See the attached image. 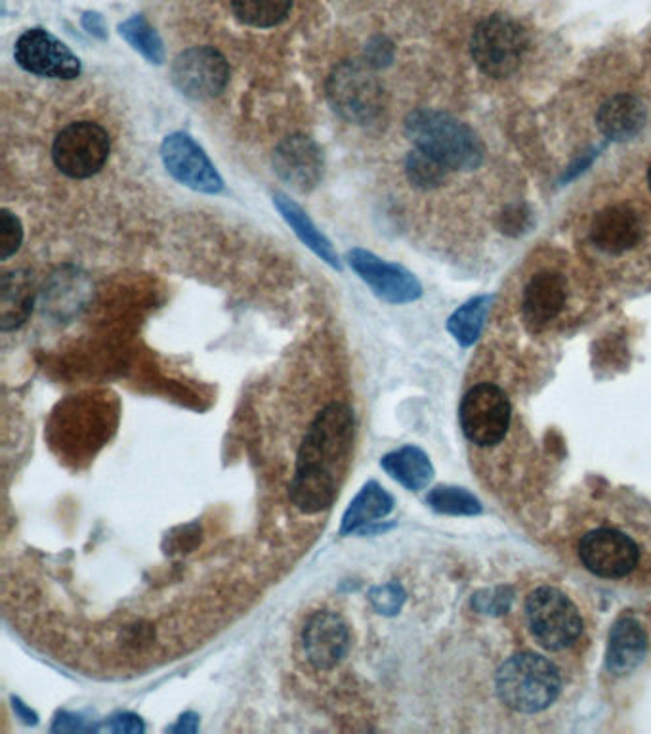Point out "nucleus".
<instances>
[{"label": "nucleus", "instance_id": "obj_10", "mask_svg": "<svg viewBox=\"0 0 651 734\" xmlns=\"http://www.w3.org/2000/svg\"><path fill=\"white\" fill-rule=\"evenodd\" d=\"M174 88L191 100H210L224 92L230 66L222 52L212 46H191L180 52L170 67Z\"/></svg>", "mask_w": 651, "mask_h": 734}, {"label": "nucleus", "instance_id": "obj_21", "mask_svg": "<svg viewBox=\"0 0 651 734\" xmlns=\"http://www.w3.org/2000/svg\"><path fill=\"white\" fill-rule=\"evenodd\" d=\"M35 305V284L30 272L14 270L0 282V329L14 331L30 320Z\"/></svg>", "mask_w": 651, "mask_h": 734}, {"label": "nucleus", "instance_id": "obj_15", "mask_svg": "<svg viewBox=\"0 0 651 734\" xmlns=\"http://www.w3.org/2000/svg\"><path fill=\"white\" fill-rule=\"evenodd\" d=\"M302 648L311 668L331 671L350 650V629L344 620L331 611H318L306 620Z\"/></svg>", "mask_w": 651, "mask_h": 734}, {"label": "nucleus", "instance_id": "obj_31", "mask_svg": "<svg viewBox=\"0 0 651 734\" xmlns=\"http://www.w3.org/2000/svg\"><path fill=\"white\" fill-rule=\"evenodd\" d=\"M51 731L52 733H95L98 727L92 721L85 720L79 713L62 710V712L56 713Z\"/></svg>", "mask_w": 651, "mask_h": 734}, {"label": "nucleus", "instance_id": "obj_34", "mask_svg": "<svg viewBox=\"0 0 651 734\" xmlns=\"http://www.w3.org/2000/svg\"><path fill=\"white\" fill-rule=\"evenodd\" d=\"M391 44L386 41V39H375L373 43L367 46V59H369V66H388L391 62Z\"/></svg>", "mask_w": 651, "mask_h": 734}, {"label": "nucleus", "instance_id": "obj_2", "mask_svg": "<svg viewBox=\"0 0 651 734\" xmlns=\"http://www.w3.org/2000/svg\"><path fill=\"white\" fill-rule=\"evenodd\" d=\"M406 136L449 171H474L484 161L478 136L455 117L435 110H415L406 119Z\"/></svg>", "mask_w": 651, "mask_h": 734}, {"label": "nucleus", "instance_id": "obj_22", "mask_svg": "<svg viewBox=\"0 0 651 734\" xmlns=\"http://www.w3.org/2000/svg\"><path fill=\"white\" fill-rule=\"evenodd\" d=\"M386 474L409 492H420L434 479V467L430 463L424 451L417 446H404L399 450L390 451L380 459Z\"/></svg>", "mask_w": 651, "mask_h": 734}, {"label": "nucleus", "instance_id": "obj_23", "mask_svg": "<svg viewBox=\"0 0 651 734\" xmlns=\"http://www.w3.org/2000/svg\"><path fill=\"white\" fill-rule=\"evenodd\" d=\"M274 205L277 207V211L282 212L285 222L293 228V232L297 233L298 240L305 243L306 248L313 251L329 266H333L334 270H342V264L339 261L336 251H334L333 243L327 240L323 233L319 232L318 226L311 222L308 212L300 205L295 204L285 194H275Z\"/></svg>", "mask_w": 651, "mask_h": 734}, {"label": "nucleus", "instance_id": "obj_35", "mask_svg": "<svg viewBox=\"0 0 651 734\" xmlns=\"http://www.w3.org/2000/svg\"><path fill=\"white\" fill-rule=\"evenodd\" d=\"M508 601H510V596L505 595L503 589H497V591H493V593H482V595L476 596L474 603H476L479 611L492 612V614H495V612L507 611Z\"/></svg>", "mask_w": 651, "mask_h": 734}, {"label": "nucleus", "instance_id": "obj_32", "mask_svg": "<svg viewBox=\"0 0 651 734\" xmlns=\"http://www.w3.org/2000/svg\"><path fill=\"white\" fill-rule=\"evenodd\" d=\"M106 728L111 731V733L117 734H137L144 733L145 725L144 721H142V717L136 715V713L121 712L117 713V715H113V717H111V720L106 723Z\"/></svg>", "mask_w": 651, "mask_h": 734}, {"label": "nucleus", "instance_id": "obj_29", "mask_svg": "<svg viewBox=\"0 0 651 734\" xmlns=\"http://www.w3.org/2000/svg\"><path fill=\"white\" fill-rule=\"evenodd\" d=\"M406 589L398 582L384 583L369 591V603L383 616H396L406 603Z\"/></svg>", "mask_w": 651, "mask_h": 734}, {"label": "nucleus", "instance_id": "obj_36", "mask_svg": "<svg viewBox=\"0 0 651 734\" xmlns=\"http://www.w3.org/2000/svg\"><path fill=\"white\" fill-rule=\"evenodd\" d=\"M168 733L196 734L199 731V715L194 712L181 713L178 721L167 728Z\"/></svg>", "mask_w": 651, "mask_h": 734}, {"label": "nucleus", "instance_id": "obj_39", "mask_svg": "<svg viewBox=\"0 0 651 734\" xmlns=\"http://www.w3.org/2000/svg\"><path fill=\"white\" fill-rule=\"evenodd\" d=\"M526 224V212L523 211H512L505 212L503 215V228L505 232H516V230H521Z\"/></svg>", "mask_w": 651, "mask_h": 734}, {"label": "nucleus", "instance_id": "obj_14", "mask_svg": "<svg viewBox=\"0 0 651 734\" xmlns=\"http://www.w3.org/2000/svg\"><path fill=\"white\" fill-rule=\"evenodd\" d=\"M274 171L283 183L295 191L308 194L318 188L325 171L323 152L316 140L293 134L283 140L274 152Z\"/></svg>", "mask_w": 651, "mask_h": 734}, {"label": "nucleus", "instance_id": "obj_19", "mask_svg": "<svg viewBox=\"0 0 651 734\" xmlns=\"http://www.w3.org/2000/svg\"><path fill=\"white\" fill-rule=\"evenodd\" d=\"M394 497L386 487L380 486L375 480L367 482L357 492L354 500L350 502L344 515H342L341 536L352 534H373L384 528L375 526L394 511Z\"/></svg>", "mask_w": 651, "mask_h": 734}, {"label": "nucleus", "instance_id": "obj_4", "mask_svg": "<svg viewBox=\"0 0 651 734\" xmlns=\"http://www.w3.org/2000/svg\"><path fill=\"white\" fill-rule=\"evenodd\" d=\"M528 632L539 647L550 653L572 650L585 632L577 604L564 591L543 585L529 593L523 604Z\"/></svg>", "mask_w": 651, "mask_h": 734}, {"label": "nucleus", "instance_id": "obj_11", "mask_svg": "<svg viewBox=\"0 0 651 734\" xmlns=\"http://www.w3.org/2000/svg\"><path fill=\"white\" fill-rule=\"evenodd\" d=\"M14 58L27 74L38 77L69 80L80 75V59L66 43L43 28L27 30L18 39Z\"/></svg>", "mask_w": 651, "mask_h": 734}, {"label": "nucleus", "instance_id": "obj_25", "mask_svg": "<svg viewBox=\"0 0 651 734\" xmlns=\"http://www.w3.org/2000/svg\"><path fill=\"white\" fill-rule=\"evenodd\" d=\"M119 33L150 64L161 66L165 62V48H163L159 33L153 30L144 15L136 14L129 18L126 22L119 25Z\"/></svg>", "mask_w": 651, "mask_h": 734}, {"label": "nucleus", "instance_id": "obj_1", "mask_svg": "<svg viewBox=\"0 0 651 734\" xmlns=\"http://www.w3.org/2000/svg\"><path fill=\"white\" fill-rule=\"evenodd\" d=\"M355 415L346 402L327 404L306 430L290 480V503L302 515L333 507L354 448Z\"/></svg>", "mask_w": 651, "mask_h": 734}, {"label": "nucleus", "instance_id": "obj_7", "mask_svg": "<svg viewBox=\"0 0 651 734\" xmlns=\"http://www.w3.org/2000/svg\"><path fill=\"white\" fill-rule=\"evenodd\" d=\"M577 557L591 574L604 580H621L640 567L642 549L629 532L604 524L581 534Z\"/></svg>", "mask_w": 651, "mask_h": 734}, {"label": "nucleus", "instance_id": "obj_12", "mask_svg": "<svg viewBox=\"0 0 651 734\" xmlns=\"http://www.w3.org/2000/svg\"><path fill=\"white\" fill-rule=\"evenodd\" d=\"M161 160L178 183L201 194H220L224 180L203 147L186 132H173L161 144Z\"/></svg>", "mask_w": 651, "mask_h": 734}, {"label": "nucleus", "instance_id": "obj_24", "mask_svg": "<svg viewBox=\"0 0 651 734\" xmlns=\"http://www.w3.org/2000/svg\"><path fill=\"white\" fill-rule=\"evenodd\" d=\"M232 12L249 28L268 30L287 20L293 0H230Z\"/></svg>", "mask_w": 651, "mask_h": 734}, {"label": "nucleus", "instance_id": "obj_3", "mask_svg": "<svg viewBox=\"0 0 651 734\" xmlns=\"http://www.w3.org/2000/svg\"><path fill=\"white\" fill-rule=\"evenodd\" d=\"M495 691L512 712H544L562 692V676L544 656L518 653L503 661L495 676Z\"/></svg>", "mask_w": 651, "mask_h": 734}, {"label": "nucleus", "instance_id": "obj_33", "mask_svg": "<svg viewBox=\"0 0 651 734\" xmlns=\"http://www.w3.org/2000/svg\"><path fill=\"white\" fill-rule=\"evenodd\" d=\"M197 536H199L197 524L180 526L170 536H167L168 549H170V552H188L189 549H194V547L188 546L189 539H197Z\"/></svg>", "mask_w": 651, "mask_h": 734}, {"label": "nucleus", "instance_id": "obj_28", "mask_svg": "<svg viewBox=\"0 0 651 734\" xmlns=\"http://www.w3.org/2000/svg\"><path fill=\"white\" fill-rule=\"evenodd\" d=\"M427 503L442 515H478L482 505L478 500L463 487L438 486L428 494Z\"/></svg>", "mask_w": 651, "mask_h": 734}, {"label": "nucleus", "instance_id": "obj_16", "mask_svg": "<svg viewBox=\"0 0 651 734\" xmlns=\"http://www.w3.org/2000/svg\"><path fill=\"white\" fill-rule=\"evenodd\" d=\"M644 235V226L632 207L611 204L602 207L588 222V240L606 255H622L637 248Z\"/></svg>", "mask_w": 651, "mask_h": 734}, {"label": "nucleus", "instance_id": "obj_26", "mask_svg": "<svg viewBox=\"0 0 651 734\" xmlns=\"http://www.w3.org/2000/svg\"><path fill=\"white\" fill-rule=\"evenodd\" d=\"M489 297H476L461 306L448 321L449 333L455 337L459 344L471 347L476 342L484 326L485 314L489 308Z\"/></svg>", "mask_w": 651, "mask_h": 734}, {"label": "nucleus", "instance_id": "obj_8", "mask_svg": "<svg viewBox=\"0 0 651 734\" xmlns=\"http://www.w3.org/2000/svg\"><path fill=\"white\" fill-rule=\"evenodd\" d=\"M111 140L102 124L77 121L58 132L52 146V160L59 173L85 180L98 175L108 163Z\"/></svg>", "mask_w": 651, "mask_h": 734}, {"label": "nucleus", "instance_id": "obj_6", "mask_svg": "<svg viewBox=\"0 0 651 734\" xmlns=\"http://www.w3.org/2000/svg\"><path fill=\"white\" fill-rule=\"evenodd\" d=\"M327 100L347 123H373L384 110L383 85L369 66L342 62L327 79Z\"/></svg>", "mask_w": 651, "mask_h": 734}, {"label": "nucleus", "instance_id": "obj_9", "mask_svg": "<svg viewBox=\"0 0 651 734\" xmlns=\"http://www.w3.org/2000/svg\"><path fill=\"white\" fill-rule=\"evenodd\" d=\"M510 415V401L499 386L492 383L472 386L461 404L464 437L478 448H493L507 437Z\"/></svg>", "mask_w": 651, "mask_h": 734}, {"label": "nucleus", "instance_id": "obj_40", "mask_svg": "<svg viewBox=\"0 0 651 734\" xmlns=\"http://www.w3.org/2000/svg\"><path fill=\"white\" fill-rule=\"evenodd\" d=\"M646 183H648V188H650L651 191V165L650 168H648V173H646Z\"/></svg>", "mask_w": 651, "mask_h": 734}, {"label": "nucleus", "instance_id": "obj_37", "mask_svg": "<svg viewBox=\"0 0 651 734\" xmlns=\"http://www.w3.org/2000/svg\"><path fill=\"white\" fill-rule=\"evenodd\" d=\"M82 28H85L90 35H95V37H108L106 22H103L102 15L98 14V12H87V14L82 15Z\"/></svg>", "mask_w": 651, "mask_h": 734}, {"label": "nucleus", "instance_id": "obj_5", "mask_svg": "<svg viewBox=\"0 0 651 734\" xmlns=\"http://www.w3.org/2000/svg\"><path fill=\"white\" fill-rule=\"evenodd\" d=\"M528 44V33L512 15H487L474 31L472 58L487 77L507 79L523 64Z\"/></svg>", "mask_w": 651, "mask_h": 734}, {"label": "nucleus", "instance_id": "obj_17", "mask_svg": "<svg viewBox=\"0 0 651 734\" xmlns=\"http://www.w3.org/2000/svg\"><path fill=\"white\" fill-rule=\"evenodd\" d=\"M567 305V282L560 272L543 270L529 277L521 297V313L529 328H549L562 316Z\"/></svg>", "mask_w": 651, "mask_h": 734}, {"label": "nucleus", "instance_id": "obj_38", "mask_svg": "<svg viewBox=\"0 0 651 734\" xmlns=\"http://www.w3.org/2000/svg\"><path fill=\"white\" fill-rule=\"evenodd\" d=\"M12 708H14L18 720H22L25 725H36L38 723V715L31 710L30 705L23 704L20 698L12 697Z\"/></svg>", "mask_w": 651, "mask_h": 734}, {"label": "nucleus", "instance_id": "obj_30", "mask_svg": "<svg viewBox=\"0 0 651 734\" xmlns=\"http://www.w3.org/2000/svg\"><path fill=\"white\" fill-rule=\"evenodd\" d=\"M23 241V228L14 212L0 211V261H8L15 255Z\"/></svg>", "mask_w": 651, "mask_h": 734}, {"label": "nucleus", "instance_id": "obj_27", "mask_svg": "<svg viewBox=\"0 0 651 734\" xmlns=\"http://www.w3.org/2000/svg\"><path fill=\"white\" fill-rule=\"evenodd\" d=\"M449 168L432 155L415 147L406 160V175L412 186L420 189H434L448 178Z\"/></svg>", "mask_w": 651, "mask_h": 734}, {"label": "nucleus", "instance_id": "obj_13", "mask_svg": "<svg viewBox=\"0 0 651 734\" xmlns=\"http://www.w3.org/2000/svg\"><path fill=\"white\" fill-rule=\"evenodd\" d=\"M346 259L355 274L362 277L363 282L369 285L371 292L384 303L406 305L422 295L419 280L399 264L383 261L365 249H352Z\"/></svg>", "mask_w": 651, "mask_h": 734}, {"label": "nucleus", "instance_id": "obj_18", "mask_svg": "<svg viewBox=\"0 0 651 734\" xmlns=\"http://www.w3.org/2000/svg\"><path fill=\"white\" fill-rule=\"evenodd\" d=\"M650 650V640L637 618L617 620L611 627L606 653V671L609 676L627 677L635 673Z\"/></svg>", "mask_w": 651, "mask_h": 734}, {"label": "nucleus", "instance_id": "obj_20", "mask_svg": "<svg viewBox=\"0 0 651 734\" xmlns=\"http://www.w3.org/2000/svg\"><path fill=\"white\" fill-rule=\"evenodd\" d=\"M596 119L606 139L629 142L644 131L648 111L637 96L616 95L602 103Z\"/></svg>", "mask_w": 651, "mask_h": 734}]
</instances>
